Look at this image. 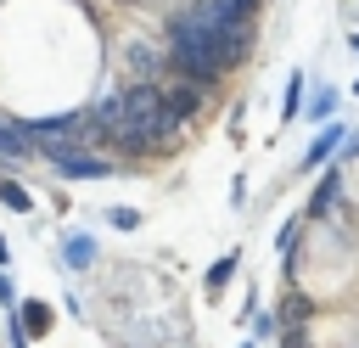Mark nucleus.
<instances>
[{
	"label": "nucleus",
	"instance_id": "9b49d317",
	"mask_svg": "<svg viewBox=\"0 0 359 348\" xmlns=\"http://www.w3.org/2000/svg\"><path fill=\"white\" fill-rule=\"evenodd\" d=\"M331 112H337V90H320V95L309 101V118H320V123H325Z\"/></svg>",
	"mask_w": 359,
	"mask_h": 348
},
{
	"label": "nucleus",
	"instance_id": "ddd939ff",
	"mask_svg": "<svg viewBox=\"0 0 359 348\" xmlns=\"http://www.w3.org/2000/svg\"><path fill=\"white\" fill-rule=\"evenodd\" d=\"M0 309H6V314H17V309H22V297H17V286H11V275H6V269H0Z\"/></svg>",
	"mask_w": 359,
	"mask_h": 348
},
{
	"label": "nucleus",
	"instance_id": "1a4fd4ad",
	"mask_svg": "<svg viewBox=\"0 0 359 348\" xmlns=\"http://www.w3.org/2000/svg\"><path fill=\"white\" fill-rule=\"evenodd\" d=\"M337 196H342V174H325V185H320V196H314L309 208H314V213H325V208H331Z\"/></svg>",
	"mask_w": 359,
	"mask_h": 348
},
{
	"label": "nucleus",
	"instance_id": "4468645a",
	"mask_svg": "<svg viewBox=\"0 0 359 348\" xmlns=\"http://www.w3.org/2000/svg\"><path fill=\"white\" fill-rule=\"evenodd\" d=\"M297 90H303V73H292V90H286V118H297V112H303V95H297Z\"/></svg>",
	"mask_w": 359,
	"mask_h": 348
},
{
	"label": "nucleus",
	"instance_id": "9d476101",
	"mask_svg": "<svg viewBox=\"0 0 359 348\" xmlns=\"http://www.w3.org/2000/svg\"><path fill=\"white\" fill-rule=\"evenodd\" d=\"M230 275H236V253H224V258H219V264L208 269V292H219V286H224Z\"/></svg>",
	"mask_w": 359,
	"mask_h": 348
},
{
	"label": "nucleus",
	"instance_id": "423d86ee",
	"mask_svg": "<svg viewBox=\"0 0 359 348\" xmlns=\"http://www.w3.org/2000/svg\"><path fill=\"white\" fill-rule=\"evenodd\" d=\"M28 152H34V140H28L22 129H6V135H0V157H6V163H22Z\"/></svg>",
	"mask_w": 359,
	"mask_h": 348
},
{
	"label": "nucleus",
	"instance_id": "39448f33",
	"mask_svg": "<svg viewBox=\"0 0 359 348\" xmlns=\"http://www.w3.org/2000/svg\"><path fill=\"white\" fill-rule=\"evenodd\" d=\"M337 146H348V129H342V123H325V129H320V135L309 140V152H303V163L314 168V163H325V157H331Z\"/></svg>",
	"mask_w": 359,
	"mask_h": 348
},
{
	"label": "nucleus",
	"instance_id": "2eb2a0df",
	"mask_svg": "<svg viewBox=\"0 0 359 348\" xmlns=\"http://www.w3.org/2000/svg\"><path fill=\"white\" fill-rule=\"evenodd\" d=\"M107 219H112L118 230H135V225H140V213H135V208H107Z\"/></svg>",
	"mask_w": 359,
	"mask_h": 348
},
{
	"label": "nucleus",
	"instance_id": "6e6552de",
	"mask_svg": "<svg viewBox=\"0 0 359 348\" xmlns=\"http://www.w3.org/2000/svg\"><path fill=\"white\" fill-rule=\"evenodd\" d=\"M90 258H95V241H90V236H67V264H73V269H84Z\"/></svg>",
	"mask_w": 359,
	"mask_h": 348
},
{
	"label": "nucleus",
	"instance_id": "dca6fc26",
	"mask_svg": "<svg viewBox=\"0 0 359 348\" xmlns=\"http://www.w3.org/2000/svg\"><path fill=\"white\" fill-rule=\"evenodd\" d=\"M6 264H11V247H6V236H0V269H6Z\"/></svg>",
	"mask_w": 359,
	"mask_h": 348
},
{
	"label": "nucleus",
	"instance_id": "7ed1b4c3",
	"mask_svg": "<svg viewBox=\"0 0 359 348\" xmlns=\"http://www.w3.org/2000/svg\"><path fill=\"white\" fill-rule=\"evenodd\" d=\"M163 107L174 112V118H196V107H202V90L196 84H185V79H174V84H163Z\"/></svg>",
	"mask_w": 359,
	"mask_h": 348
},
{
	"label": "nucleus",
	"instance_id": "aec40b11",
	"mask_svg": "<svg viewBox=\"0 0 359 348\" xmlns=\"http://www.w3.org/2000/svg\"><path fill=\"white\" fill-rule=\"evenodd\" d=\"M353 95H359V84H353Z\"/></svg>",
	"mask_w": 359,
	"mask_h": 348
},
{
	"label": "nucleus",
	"instance_id": "f03ea898",
	"mask_svg": "<svg viewBox=\"0 0 359 348\" xmlns=\"http://www.w3.org/2000/svg\"><path fill=\"white\" fill-rule=\"evenodd\" d=\"M62 180H112V157L107 152H56V157H45Z\"/></svg>",
	"mask_w": 359,
	"mask_h": 348
},
{
	"label": "nucleus",
	"instance_id": "f8f14e48",
	"mask_svg": "<svg viewBox=\"0 0 359 348\" xmlns=\"http://www.w3.org/2000/svg\"><path fill=\"white\" fill-rule=\"evenodd\" d=\"M280 314H286L292 326H303V320H309V297H303V292H292V297L280 303Z\"/></svg>",
	"mask_w": 359,
	"mask_h": 348
},
{
	"label": "nucleus",
	"instance_id": "20e7f679",
	"mask_svg": "<svg viewBox=\"0 0 359 348\" xmlns=\"http://www.w3.org/2000/svg\"><path fill=\"white\" fill-rule=\"evenodd\" d=\"M17 326H22L28 337H45V331L56 326V314H50V303H45V297H22V309H17Z\"/></svg>",
	"mask_w": 359,
	"mask_h": 348
},
{
	"label": "nucleus",
	"instance_id": "0eeeda50",
	"mask_svg": "<svg viewBox=\"0 0 359 348\" xmlns=\"http://www.w3.org/2000/svg\"><path fill=\"white\" fill-rule=\"evenodd\" d=\"M0 202H6L11 213H28V208H34V196H28L17 180H0Z\"/></svg>",
	"mask_w": 359,
	"mask_h": 348
},
{
	"label": "nucleus",
	"instance_id": "f257e3e1",
	"mask_svg": "<svg viewBox=\"0 0 359 348\" xmlns=\"http://www.w3.org/2000/svg\"><path fill=\"white\" fill-rule=\"evenodd\" d=\"M123 73H129V84L163 90V73H174V51L168 45H123Z\"/></svg>",
	"mask_w": 359,
	"mask_h": 348
},
{
	"label": "nucleus",
	"instance_id": "a211bd4d",
	"mask_svg": "<svg viewBox=\"0 0 359 348\" xmlns=\"http://www.w3.org/2000/svg\"><path fill=\"white\" fill-rule=\"evenodd\" d=\"M353 51H359V34H353Z\"/></svg>",
	"mask_w": 359,
	"mask_h": 348
},
{
	"label": "nucleus",
	"instance_id": "6ab92c4d",
	"mask_svg": "<svg viewBox=\"0 0 359 348\" xmlns=\"http://www.w3.org/2000/svg\"><path fill=\"white\" fill-rule=\"evenodd\" d=\"M6 129H11V123H0V135H6Z\"/></svg>",
	"mask_w": 359,
	"mask_h": 348
},
{
	"label": "nucleus",
	"instance_id": "f3484780",
	"mask_svg": "<svg viewBox=\"0 0 359 348\" xmlns=\"http://www.w3.org/2000/svg\"><path fill=\"white\" fill-rule=\"evenodd\" d=\"M241 6H247V11H258V0H241Z\"/></svg>",
	"mask_w": 359,
	"mask_h": 348
}]
</instances>
